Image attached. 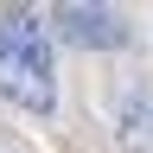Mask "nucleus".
Wrapping results in <instances>:
<instances>
[{
  "mask_svg": "<svg viewBox=\"0 0 153 153\" xmlns=\"http://www.w3.org/2000/svg\"><path fill=\"white\" fill-rule=\"evenodd\" d=\"M0 96L19 102L26 115H51L57 108V83H51V57H32L0 38Z\"/></svg>",
  "mask_w": 153,
  "mask_h": 153,
  "instance_id": "f257e3e1",
  "label": "nucleus"
},
{
  "mask_svg": "<svg viewBox=\"0 0 153 153\" xmlns=\"http://www.w3.org/2000/svg\"><path fill=\"white\" fill-rule=\"evenodd\" d=\"M51 26L70 38V45L83 51H121L128 45V19L115 7H89V0H64V7H51Z\"/></svg>",
  "mask_w": 153,
  "mask_h": 153,
  "instance_id": "f03ea898",
  "label": "nucleus"
}]
</instances>
